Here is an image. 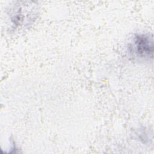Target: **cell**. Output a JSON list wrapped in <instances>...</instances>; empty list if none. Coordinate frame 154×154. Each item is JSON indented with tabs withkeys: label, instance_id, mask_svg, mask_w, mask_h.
I'll use <instances>...</instances> for the list:
<instances>
[{
	"label": "cell",
	"instance_id": "6da1fadb",
	"mask_svg": "<svg viewBox=\"0 0 154 154\" xmlns=\"http://www.w3.org/2000/svg\"><path fill=\"white\" fill-rule=\"evenodd\" d=\"M132 48L138 57L152 58L153 52V40L147 35H137L132 42Z\"/></svg>",
	"mask_w": 154,
	"mask_h": 154
}]
</instances>
